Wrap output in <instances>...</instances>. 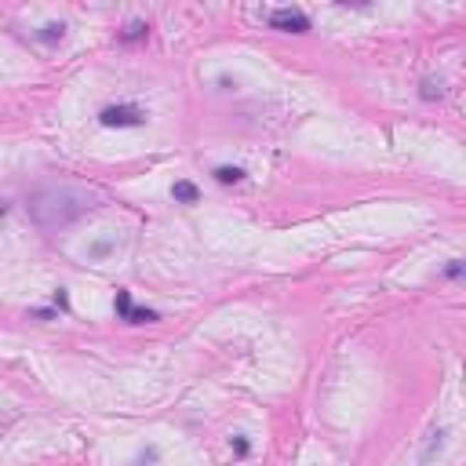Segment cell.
I'll return each instance as SVG.
<instances>
[{"label":"cell","instance_id":"6da1fadb","mask_svg":"<svg viewBox=\"0 0 466 466\" xmlns=\"http://www.w3.org/2000/svg\"><path fill=\"white\" fill-rule=\"evenodd\" d=\"M95 194L80 190V186H44V190H37L33 197H29V215L44 226V230H55V226H70L73 219H80L84 211L95 208Z\"/></svg>","mask_w":466,"mask_h":466},{"label":"cell","instance_id":"7a4b0ae2","mask_svg":"<svg viewBox=\"0 0 466 466\" xmlns=\"http://www.w3.org/2000/svg\"><path fill=\"white\" fill-rule=\"evenodd\" d=\"M99 124L102 128H142L146 124V110H139V106H106L102 113H99Z\"/></svg>","mask_w":466,"mask_h":466},{"label":"cell","instance_id":"3957f363","mask_svg":"<svg viewBox=\"0 0 466 466\" xmlns=\"http://www.w3.org/2000/svg\"><path fill=\"white\" fill-rule=\"evenodd\" d=\"M113 309H117V317H120V321H128V324H153V321H161L157 309H139V306L132 302V292H124V288H117V302H113Z\"/></svg>","mask_w":466,"mask_h":466},{"label":"cell","instance_id":"277c9868","mask_svg":"<svg viewBox=\"0 0 466 466\" xmlns=\"http://www.w3.org/2000/svg\"><path fill=\"white\" fill-rule=\"evenodd\" d=\"M270 26L281 29V33H306L309 15L302 8H277V11H270Z\"/></svg>","mask_w":466,"mask_h":466},{"label":"cell","instance_id":"5b68a950","mask_svg":"<svg viewBox=\"0 0 466 466\" xmlns=\"http://www.w3.org/2000/svg\"><path fill=\"white\" fill-rule=\"evenodd\" d=\"M171 197H175V204H197V201H201V190H197L190 179H179V182L171 186Z\"/></svg>","mask_w":466,"mask_h":466},{"label":"cell","instance_id":"8992f818","mask_svg":"<svg viewBox=\"0 0 466 466\" xmlns=\"http://www.w3.org/2000/svg\"><path fill=\"white\" fill-rule=\"evenodd\" d=\"M215 175V182H223V186H237V182H244V168H237V164H219V168H215L211 171Z\"/></svg>","mask_w":466,"mask_h":466},{"label":"cell","instance_id":"52a82bcc","mask_svg":"<svg viewBox=\"0 0 466 466\" xmlns=\"http://www.w3.org/2000/svg\"><path fill=\"white\" fill-rule=\"evenodd\" d=\"M62 37H66V26H62V22H48L44 29H37V41H41V44H48V48L62 44Z\"/></svg>","mask_w":466,"mask_h":466},{"label":"cell","instance_id":"ba28073f","mask_svg":"<svg viewBox=\"0 0 466 466\" xmlns=\"http://www.w3.org/2000/svg\"><path fill=\"white\" fill-rule=\"evenodd\" d=\"M146 37H149V22H139V18L120 29V41L124 44H135V41H146Z\"/></svg>","mask_w":466,"mask_h":466},{"label":"cell","instance_id":"9c48e42d","mask_svg":"<svg viewBox=\"0 0 466 466\" xmlns=\"http://www.w3.org/2000/svg\"><path fill=\"white\" fill-rule=\"evenodd\" d=\"M441 448H445V430H433V433H430V441H426V448H423V455H419V462L430 466L433 452H441Z\"/></svg>","mask_w":466,"mask_h":466},{"label":"cell","instance_id":"30bf717a","mask_svg":"<svg viewBox=\"0 0 466 466\" xmlns=\"http://www.w3.org/2000/svg\"><path fill=\"white\" fill-rule=\"evenodd\" d=\"M445 277H452V281H455V277H466V263H459V259L448 263V266H445Z\"/></svg>","mask_w":466,"mask_h":466},{"label":"cell","instance_id":"8fae6325","mask_svg":"<svg viewBox=\"0 0 466 466\" xmlns=\"http://www.w3.org/2000/svg\"><path fill=\"white\" fill-rule=\"evenodd\" d=\"M423 99H441V84H433V80H423Z\"/></svg>","mask_w":466,"mask_h":466},{"label":"cell","instance_id":"7c38bea8","mask_svg":"<svg viewBox=\"0 0 466 466\" xmlns=\"http://www.w3.org/2000/svg\"><path fill=\"white\" fill-rule=\"evenodd\" d=\"M55 306H58V309H70V295H66V288H58V292H55Z\"/></svg>","mask_w":466,"mask_h":466},{"label":"cell","instance_id":"4fadbf2b","mask_svg":"<svg viewBox=\"0 0 466 466\" xmlns=\"http://www.w3.org/2000/svg\"><path fill=\"white\" fill-rule=\"evenodd\" d=\"M110 248H113V244H110V240H102V244H95V248H91V255H95V259H102V255L110 252Z\"/></svg>","mask_w":466,"mask_h":466},{"label":"cell","instance_id":"5bb4252c","mask_svg":"<svg viewBox=\"0 0 466 466\" xmlns=\"http://www.w3.org/2000/svg\"><path fill=\"white\" fill-rule=\"evenodd\" d=\"M233 448H237V455H248L252 445H248V438H233Z\"/></svg>","mask_w":466,"mask_h":466},{"label":"cell","instance_id":"9a60e30c","mask_svg":"<svg viewBox=\"0 0 466 466\" xmlns=\"http://www.w3.org/2000/svg\"><path fill=\"white\" fill-rule=\"evenodd\" d=\"M142 466H153V462H157V448H149V452H142V459H139Z\"/></svg>","mask_w":466,"mask_h":466}]
</instances>
